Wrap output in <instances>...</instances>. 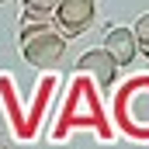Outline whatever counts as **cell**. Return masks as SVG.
I'll return each mask as SVG.
<instances>
[{"instance_id": "52a82bcc", "label": "cell", "mask_w": 149, "mask_h": 149, "mask_svg": "<svg viewBox=\"0 0 149 149\" xmlns=\"http://www.w3.org/2000/svg\"><path fill=\"white\" fill-rule=\"evenodd\" d=\"M28 10H42V14H56V7H59V0H21Z\"/></svg>"}, {"instance_id": "9c48e42d", "label": "cell", "mask_w": 149, "mask_h": 149, "mask_svg": "<svg viewBox=\"0 0 149 149\" xmlns=\"http://www.w3.org/2000/svg\"><path fill=\"white\" fill-rule=\"evenodd\" d=\"M0 3H7V0H0Z\"/></svg>"}, {"instance_id": "277c9868", "label": "cell", "mask_w": 149, "mask_h": 149, "mask_svg": "<svg viewBox=\"0 0 149 149\" xmlns=\"http://www.w3.org/2000/svg\"><path fill=\"white\" fill-rule=\"evenodd\" d=\"M101 49L114 59V66H128V63L139 56V42H135V35H132V28H108Z\"/></svg>"}, {"instance_id": "7a4b0ae2", "label": "cell", "mask_w": 149, "mask_h": 149, "mask_svg": "<svg viewBox=\"0 0 149 149\" xmlns=\"http://www.w3.org/2000/svg\"><path fill=\"white\" fill-rule=\"evenodd\" d=\"M97 17V0H59L56 14H52V24L63 38L83 35Z\"/></svg>"}, {"instance_id": "6da1fadb", "label": "cell", "mask_w": 149, "mask_h": 149, "mask_svg": "<svg viewBox=\"0 0 149 149\" xmlns=\"http://www.w3.org/2000/svg\"><path fill=\"white\" fill-rule=\"evenodd\" d=\"M21 56L35 70H52L66 56V38L56 31V24H49V28H24L21 31Z\"/></svg>"}, {"instance_id": "ba28073f", "label": "cell", "mask_w": 149, "mask_h": 149, "mask_svg": "<svg viewBox=\"0 0 149 149\" xmlns=\"http://www.w3.org/2000/svg\"><path fill=\"white\" fill-rule=\"evenodd\" d=\"M142 56H149V49H142Z\"/></svg>"}, {"instance_id": "3957f363", "label": "cell", "mask_w": 149, "mask_h": 149, "mask_svg": "<svg viewBox=\"0 0 149 149\" xmlns=\"http://www.w3.org/2000/svg\"><path fill=\"white\" fill-rule=\"evenodd\" d=\"M76 70L80 73H87V76H94L104 90L114 83V73H118V66H114V59L104 52V49H87L80 59H76Z\"/></svg>"}, {"instance_id": "5b68a950", "label": "cell", "mask_w": 149, "mask_h": 149, "mask_svg": "<svg viewBox=\"0 0 149 149\" xmlns=\"http://www.w3.org/2000/svg\"><path fill=\"white\" fill-rule=\"evenodd\" d=\"M49 24H52V14H42V10L21 7V31H24V28H49Z\"/></svg>"}, {"instance_id": "8992f818", "label": "cell", "mask_w": 149, "mask_h": 149, "mask_svg": "<svg viewBox=\"0 0 149 149\" xmlns=\"http://www.w3.org/2000/svg\"><path fill=\"white\" fill-rule=\"evenodd\" d=\"M132 35H135V42H139V49H149V14H139Z\"/></svg>"}]
</instances>
